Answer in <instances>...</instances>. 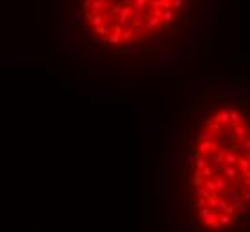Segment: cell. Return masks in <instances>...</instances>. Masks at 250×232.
<instances>
[{
	"label": "cell",
	"instance_id": "cell-1",
	"mask_svg": "<svg viewBox=\"0 0 250 232\" xmlns=\"http://www.w3.org/2000/svg\"><path fill=\"white\" fill-rule=\"evenodd\" d=\"M195 232H245L250 223V118L236 105L207 116L188 155Z\"/></svg>",
	"mask_w": 250,
	"mask_h": 232
},
{
	"label": "cell",
	"instance_id": "cell-2",
	"mask_svg": "<svg viewBox=\"0 0 250 232\" xmlns=\"http://www.w3.org/2000/svg\"><path fill=\"white\" fill-rule=\"evenodd\" d=\"M175 0H84L82 18L88 30L106 48L134 50L145 41H157L175 18Z\"/></svg>",
	"mask_w": 250,
	"mask_h": 232
}]
</instances>
